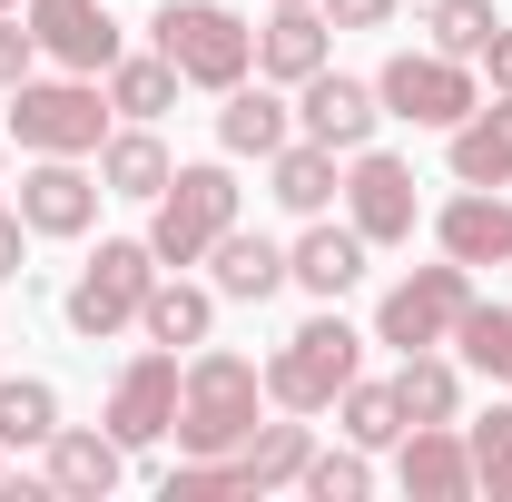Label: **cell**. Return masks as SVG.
Instances as JSON below:
<instances>
[{
	"instance_id": "cell-1",
	"label": "cell",
	"mask_w": 512,
	"mask_h": 502,
	"mask_svg": "<svg viewBox=\"0 0 512 502\" xmlns=\"http://www.w3.org/2000/svg\"><path fill=\"white\" fill-rule=\"evenodd\" d=\"M266 424V365L237 355V345H197L178 365V453H237V443Z\"/></svg>"
},
{
	"instance_id": "cell-2",
	"label": "cell",
	"mask_w": 512,
	"mask_h": 502,
	"mask_svg": "<svg viewBox=\"0 0 512 502\" xmlns=\"http://www.w3.org/2000/svg\"><path fill=\"white\" fill-rule=\"evenodd\" d=\"M109 89L99 79H79V69H60V79H20L10 89V148L20 158H99V138H109Z\"/></svg>"
},
{
	"instance_id": "cell-3",
	"label": "cell",
	"mask_w": 512,
	"mask_h": 502,
	"mask_svg": "<svg viewBox=\"0 0 512 502\" xmlns=\"http://www.w3.org/2000/svg\"><path fill=\"white\" fill-rule=\"evenodd\" d=\"M355 375H365V335L325 306V315H306V325L266 355V404H276V414H325Z\"/></svg>"
},
{
	"instance_id": "cell-4",
	"label": "cell",
	"mask_w": 512,
	"mask_h": 502,
	"mask_svg": "<svg viewBox=\"0 0 512 502\" xmlns=\"http://www.w3.org/2000/svg\"><path fill=\"white\" fill-rule=\"evenodd\" d=\"M237 168L227 158H197V168H178L168 188L148 197V247H158V266H207V247L237 227Z\"/></svg>"
},
{
	"instance_id": "cell-5",
	"label": "cell",
	"mask_w": 512,
	"mask_h": 502,
	"mask_svg": "<svg viewBox=\"0 0 512 502\" xmlns=\"http://www.w3.org/2000/svg\"><path fill=\"white\" fill-rule=\"evenodd\" d=\"M148 50H168L188 89H237L256 69V20H237L227 0H168L148 20Z\"/></svg>"
},
{
	"instance_id": "cell-6",
	"label": "cell",
	"mask_w": 512,
	"mask_h": 502,
	"mask_svg": "<svg viewBox=\"0 0 512 502\" xmlns=\"http://www.w3.org/2000/svg\"><path fill=\"white\" fill-rule=\"evenodd\" d=\"M148 286H158V247H148V237H99V247H89V266L69 276V296H60L69 335L109 345L119 325H138V306H148Z\"/></svg>"
},
{
	"instance_id": "cell-7",
	"label": "cell",
	"mask_w": 512,
	"mask_h": 502,
	"mask_svg": "<svg viewBox=\"0 0 512 502\" xmlns=\"http://www.w3.org/2000/svg\"><path fill=\"white\" fill-rule=\"evenodd\" d=\"M473 306V266H414V276H394L375 306V345L394 355H414V345H453V315Z\"/></svg>"
},
{
	"instance_id": "cell-8",
	"label": "cell",
	"mask_w": 512,
	"mask_h": 502,
	"mask_svg": "<svg viewBox=\"0 0 512 502\" xmlns=\"http://www.w3.org/2000/svg\"><path fill=\"white\" fill-rule=\"evenodd\" d=\"M375 99H384V119H404V128H453L483 99V79H473V60H444V50H394L375 69Z\"/></svg>"
},
{
	"instance_id": "cell-9",
	"label": "cell",
	"mask_w": 512,
	"mask_h": 502,
	"mask_svg": "<svg viewBox=\"0 0 512 502\" xmlns=\"http://www.w3.org/2000/svg\"><path fill=\"white\" fill-rule=\"evenodd\" d=\"M345 217L365 227V247H414V227H424L414 168L384 158V148H355V158H345Z\"/></svg>"
},
{
	"instance_id": "cell-10",
	"label": "cell",
	"mask_w": 512,
	"mask_h": 502,
	"mask_svg": "<svg viewBox=\"0 0 512 502\" xmlns=\"http://www.w3.org/2000/svg\"><path fill=\"white\" fill-rule=\"evenodd\" d=\"M20 20H30L40 60H50V69H79V79H99V69L128 50V30L109 20V0H20Z\"/></svg>"
},
{
	"instance_id": "cell-11",
	"label": "cell",
	"mask_w": 512,
	"mask_h": 502,
	"mask_svg": "<svg viewBox=\"0 0 512 502\" xmlns=\"http://www.w3.org/2000/svg\"><path fill=\"white\" fill-rule=\"evenodd\" d=\"M375 128H384L375 79H345L335 60L316 79H296V138H325L335 158H355V148H375Z\"/></svg>"
},
{
	"instance_id": "cell-12",
	"label": "cell",
	"mask_w": 512,
	"mask_h": 502,
	"mask_svg": "<svg viewBox=\"0 0 512 502\" xmlns=\"http://www.w3.org/2000/svg\"><path fill=\"white\" fill-rule=\"evenodd\" d=\"M178 365H188V355H168V345H148V355L119 365V384H109V434H119L128 453L168 443V424H178Z\"/></svg>"
},
{
	"instance_id": "cell-13",
	"label": "cell",
	"mask_w": 512,
	"mask_h": 502,
	"mask_svg": "<svg viewBox=\"0 0 512 502\" xmlns=\"http://www.w3.org/2000/svg\"><path fill=\"white\" fill-rule=\"evenodd\" d=\"M99 168L89 158H30L20 168V217H30V237H89L99 227Z\"/></svg>"
},
{
	"instance_id": "cell-14",
	"label": "cell",
	"mask_w": 512,
	"mask_h": 502,
	"mask_svg": "<svg viewBox=\"0 0 512 502\" xmlns=\"http://www.w3.org/2000/svg\"><path fill=\"white\" fill-rule=\"evenodd\" d=\"M40 483H50V502H109L128 483V443L109 434V424H60V434L40 443Z\"/></svg>"
},
{
	"instance_id": "cell-15",
	"label": "cell",
	"mask_w": 512,
	"mask_h": 502,
	"mask_svg": "<svg viewBox=\"0 0 512 502\" xmlns=\"http://www.w3.org/2000/svg\"><path fill=\"white\" fill-rule=\"evenodd\" d=\"M365 266H375V247H365L355 217H345V227H335V217H306V237L286 247V286H306L316 306H335V296L365 286Z\"/></svg>"
},
{
	"instance_id": "cell-16",
	"label": "cell",
	"mask_w": 512,
	"mask_h": 502,
	"mask_svg": "<svg viewBox=\"0 0 512 502\" xmlns=\"http://www.w3.org/2000/svg\"><path fill=\"white\" fill-rule=\"evenodd\" d=\"M325 60H335V30H325L316 0H276V10L256 20V79L296 89V79H316Z\"/></svg>"
},
{
	"instance_id": "cell-17",
	"label": "cell",
	"mask_w": 512,
	"mask_h": 502,
	"mask_svg": "<svg viewBox=\"0 0 512 502\" xmlns=\"http://www.w3.org/2000/svg\"><path fill=\"white\" fill-rule=\"evenodd\" d=\"M394 483L414 502H473V453H463V434H453V424H404Z\"/></svg>"
},
{
	"instance_id": "cell-18",
	"label": "cell",
	"mask_w": 512,
	"mask_h": 502,
	"mask_svg": "<svg viewBox=\"0 0 512 502\" xmlns=\"http://www.w3.org/2000/svg\"><path fill=\"white\" fill-rule=\"evenodd\" d=\"M434 247L453 256V266H512V197L493 188H463L434 207Z\"/></svg>"
},
{
	"instance_id": "cell-19",
	"label": "cell",
	"mask_w": 512,
	"mask_h": 502,
	"mask_svg": "<svg viewBox=\"0 0 512 502\" xmlns=\"http://www.w3.org/2000/svg\"><path fill=\"white\" fill-rule=\"evenodd\" d=\"M207 286H217V306H266L276 286H286V247L266 237V227H227L217 247H207Z\"/></svg>"
},
{
	"instance_id": "cell-20",
	"label": "cell",
	"mask_w": 512,
	"mask_h": 502,
	"mask_svg": "<svg viewBox=\"0 0 512 502\" xmlns=\"http://www.w3.org/2000/svg\"><path fill=\"white\" fill-rule=\"evenodd\" d=\"M444 158H453V188H512V99H473L444 128Z\"/></svg>"
},
{
	"instance_id": "cell-21",
	"label": "cell",
	"mask_w": 512,
	"mask_h": 502,
	"mask_svg": "<svg viewBox=\"0 0 512 502\" xmlns=\"http://www.w3.org/2000/svg\"><path fill=\"white\" fill-rule=\"evenodd\" d=\"M286 138H296V109L276 99V79L217 89V148H227V158H276Z\"/></svg>"
},
{
	"instance_id": "cell-22",
	"label": "cell",
	"mask_w": 512,
	"mask_h": 502,
	"mask_svg": "<svg viewBox=\"0 0 512 502\" xmlns=\"http://www.w3.org/2000/svg\"><path fill=\"white\" fill-rule=\"evenodd\" d=\"M207 325H217V286H188V266H178V276L158 266V286H148V306H138V335L168 345V355H197Z\"/></svg>"
},
{
	"instance_id": "cell-23",
	"label": "cell",
	"mask_w": 512,
	"mask_h": 502,
	"mask_svg": "<svg viewBox=\"0 0 512 502\" xmlns=\"http://www.w3.org/2000/svg\"><path fill=\"white\" fill-rule=\"evenodd\" d=\"M266 197H276L286 217H325V207L345 197V168H335V148H325V138H286V148L266 158Z\"/></svg>"
},
{
	"instance_id": "cell-24",
	"label": "cell",
	"mask_w": 512,
	"mask_h": 502,
	"mask_svg": "<svg viewBox=\"0 0 512 502\" xmlns=\"http://www.w3.org/2000/svg\"><path fill=\"white\" fill-rule=\"evenodd\" d=\"M168 178H178V158H168V138H158L148 119H128V128L99 138V188H109V197H138V207H148Z\"/></svg>"
},
{
	"instance_id": "cell-25",
	"label": "cell",
	"mask_w": 512,
	"mask_h": 502,
	"mask_svg": "<svg viewBox=\"0 0 512 502\" xmlns=\"http://www.w3.org/2000/svg\"><path fill=\"white\" fill-rule=\"evenodd\" d=\"M306 453H316V424H306V414H286V424H256L227 463H237V483H247V493H296Z\"/></svg>"
},
{
	"instance_id": "cell-26",
	"label": "cell",
	"mask_w": 512,
	"mask_h": 502,
	"mask_svg": "<svg viewBox=\"0 0 512 502\" xmlns=\"http://www.w3.org/2000/svg\"><path fill=\"white\" fill-rule=\"evenodd\" d=\"M394 404H404V424H463V355L414 345L394 365Z\"/></svg>"
},
{
	"instance_id": "cell-27",
	"label": "cell",
	"mask_w": 512,
	"mask_h": 502,
	"mask_svg": "<svg viewBox=\"0 0 512 502\" xmlns=\"http://www.w3.org/2000/svg\"><path fill=\"white\" fill-rule=\"evenodd\" d=\"M99 89H109V109H119V119H168V109H178V89H188V79H178V60H168V50H119V60L99 69Z\"/></svg>"
},
{
	"instance_id": "cell-28",
	"label": "cell",
	"mask_w": 512,
	"mask_h": 502,
	"mask_svg": "<svg viewBox=\"0 0 512 502\" xmlns=\"http://www.w3.org/2000/svg\"><path fill=\"white\" fill-rule=\"evenodd\" d=\"M453 355H463V375H493L512 394V306H483L473 296V306L453 315Z\"/></svg>"
},
{
	"instance_id": "cell-29",
	"label": "cell",
	"mask_w": 512,
	"mask_h": 502,
	"mask_svg": "<svg viewBox=\"0 0 512 502\" xmlns=\"http://www.w3.org/2000/svg\"><path fill=\"white\" fill-rule=\"evenodd\" d=\"M335 434L345 443H365V453H394V443H404V404H394V384H345V394H335Z\"/></svg>"
},
{
	"instance_id": "cell-30",
	"label": "cell",
	"mask_w": 512,
	"mask_h": 502,
	"mask_svg": "<svg viewBox=\"0 0 512 502\" xmlns=\"http://www.w3.org/2000/svg\"><path fill=\"white\" fill-rule=\"evenodd\" d=\"M50 434H60V394L40 375H10L0 384V443H10V453H40Z\"/></svg>"
},
{
	"instance_id": "cell-31",
	"label": "cell",
	"mask_w": 512,
	"mask_h": 502,
	"mask_svg": "<svg viewBox=\"0 0 512 502\" xmlns=\"http://www.w3.org/2000/svg\"><path fill=\"white\" fill-rule=\"evenodd\" d=\"M463 453H473V493L512 502V394L493 404V414H473V424H463Z\"/></svg>"
},
{
	"instance_id": "cell-32",
	"label": "cell",
	"mask_w": 512,
	"mask_h": 502,
	"mask_svg": "<svg viewBox=\"0 0 512 502\" xmlns=\"http://www.w3.org/2000/svg\"><path fill=\"white\" fill-rule=\"evenodd\" d=\"M493 0H434L424 10V50H444V60H483V40H493Z\"/></svg>"
},
{
	"instance_id": "cell-33",
	"label": "cell",
	"mask_w": 512,
	"mask_h": 502,
	"mask_svg": "<svg viewBox=\"0 0 512 502\" xmlns=\"http://www.w3.org/2000/svg\"><path fill=\"white\" fill-rule=\"evenodd\" d=\"M296 493H316V502H365V493H375V453H365V443H335V453H306Z\"/></svg>"
},
{
	"instance_id": "cell-34",
	"label": "cell",
	"mask_w": 512,
	"mask_h": 502,
	"mask_svg": "<svg viewBox=\"0 0 512 502\" xmlns=\"http://www.w3.org/2000/svg\"><path fill=\"white\" fill-rule=\"evenodd\" d=\"M30 69H40V40H30V20H20V10H0V99H10Z\"/></svg>"
},
{
	"instance_id": "cell-35",
	"label": "cell",
	"mask_w": 512,
	"mask_h": 502,
	"mask_svg": "<svg viewBox=\"0 0 512 502\" xmlns=\"http://www.w3.org/2000/svg\"><path fill=\"white\" fill-rule=\"evenodd\" d=\"M316 10H325V30H394L404 0H316Z\"/></svg>"
},
{
	"instance_id": "cell-36",
	"label": "cell",
	"mask_w": 512,
	"mask_h": 502,
	"mask_svg": "<svg viewBox=\"0 0 512 502\" xmlns=\"http://www.w3.org/2000/svg\"><path fill=\"white\" fill-rule=\"evenodd\" d=\"M10 276H30V217L20 207H0V286Z\"/></svg>"
},
{
	"instance_id": "cell-37",
	"label": "cell",
	"mask_w": 512,
	"mask_h": 502,
	"mask_svg": "<svg viewBox=\"0 0 512 502\" xmlns=\"http://www.w3.org/2000/svg\"><path fill=\"white\" fill-rule=\"evenodd\" d=\"M483 79H493V99H512V20H493V40H483Z\"/></svg>"
},
{
	"instance_id": "cell-38",
	"label": "cell",
	"mask_w": 512,
	"mask_h": 502,
	"mask_svg": "<svg viewBox=\"0 0 512 502\" xmlns=\"http://www.w3.org/2000/svg\"><path fill=\"white\" fill-rule=\"evenodd\" d=\"M0 178H10V138H0Z\"/></svg>"
},
{
	"instance_id": "cell-39",
	"label": "cell",
	"mask_w": 512,
	"mask_h": 502,
	"mask_svg": "<svg viewBox=\"0 0 512 502\" xmlns=\"http://www.w3.org/2000/svg\"><path fill=\"white\" fill-rule=\"evenodd\" d=\"M0 483H10V443H0Z\"/></svg>"
},
{
	"instance_id": "cell-40",
	"label": "cell",
	"mask_w": 512,
	"mask_h": 502,
	"mask_svg": "<svg viewBox=\"0 0 512 502\" xmlns=\"http://www.w3.org/2000/svg\"><path fill=\"white\" fill-rule=\"evenodd\" d=\"M0 10H20V0H0Z\"/></svg>"
}]
</instances>
